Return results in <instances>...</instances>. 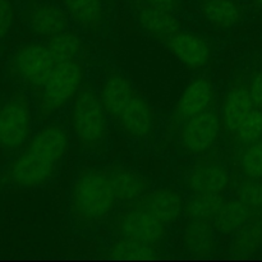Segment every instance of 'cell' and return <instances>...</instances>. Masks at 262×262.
I'll return each mask as SVG.
<instances>
[{"label": "cell", "instance_id": "6da1fadb", "mask_svg": "<svg viewBox=\"0 0 262 262\" xmlns=\"http://www.w3.org/2000/svg\"><path fill=\"white\" fill-rule=\"evenodd\" d=\"M68 148V130L61 124L46 125L12 164L10 181L23 188L46 183L56 173Z\"/></svg>", "mask_w": 262, "mask_h": 262}, {"label": "cell", "instance_id": "7a4b0ae2", "mask_svg": "<svg viewBox=\"0 0 262 262\" xmlns=\"http://www.w3.org/2000/svg\"><path fill=\"white\" fill-rule=\"evenodd\" d=\"M101 100L109 118L133 138H146L152 133L154 113L133 84L122 74H112L104 82Z\"/></svg>", "mask_w": 262, "mask_h": 262}, {"label": "cell", "instance_id": "3957f363", "mask_svg": "<svg viewBox=\"0 0 262 262\" xmlns=\"http://www.w3.org/2000/svg\"><path fill=\"white\" fill-rule=\"evenodd\" d=\"M71 201L74 214L84 222H101L109 217L118 204L109 171H82L73 184Z\"/></svg>", "mask_w": 262, "mask_h": 262}, {"label": "cell", "instance_id": "277c9868", "mask_svg": "<svg viewBox=\"0 0 262 262\" xmlns=\"http://www.w3.org/2000/svg\"><path fill=\"white\" fill-rule=\"evenodd\" d=\"M109 115L101 96L94 90H81L72 107V128L79 145L87 151H95L104 145L109 132Z\"/></svg>", "mask_w": 262, "mask_h": 262}, {"label": "cell", "instance_id": "5b68a950", "mask_svg": "<svg viewBox=\"0 0 262 262\" xmlns=\"http://www.w3.org/2000/svg\"><path fill=\"white\" fill-rule=\"evenodd\" d=\"M86 76V68L79 60L61 61L55 66L50 77L42 86L41 109L46 114H53L63 109L81 91Z\"/></svg>", "mask_w": 262, "mask_h": 262}, {"label": "cell", "instance_id": "8992f818", "mask_svg": "<svg viewBox=\"0 0 262 262\" xmlns=\"http://www.w3.org/2000/svg\"><path fill=\"white\" fill-rule=\"evenodd\" d=\"M56 63L48 45L31 42L22 46L13 56V71L15 77L30 86L42 87Z\"/></svg>", "mask_w": 262, "mask_h": 262}, {"label": "cell", "instance_id": "52a82bcc", "mask_svg": "<svg viewBox=\"0 0 262 262\" xmlns=\"http://www.w3.org/2000/svg\"><path fill=\"white\" fill-rule=\"evenodd\" d=\"M168 225L137 205L119 217L117 223L118 238L159 246L165 238Z\"/></svg>", "mask_w": 262, "mask_h": 262}, {"label": "cell", "instance_id": "ba28073f", "mask_svg": "<svg viewBox=\"0 0 262 262\" xmlns=\"http://www.w3.org/2000/svg\"><path fill=\"white\" fill-rule=\"evenodd\" d=\"M32 115L23 100L13 99L0 107V145L8 151L22 147L28 141Z\"/></svg>", "mask_w": 262, "mask_h": 262}, {"label": "cell", "instance_id": "9c48e42d", "mask_svg": "<svg viewBox=\"0 0 262 262\" xmlns=\"http://www.w3.org/2000/svg\"><path fill=\"white\" fill-rule=\"evenodd\" d=\"M222 122L211 110L201 113L184 122L181 133L182 146L189 154H204L216 143Z\"/></svg>", "mask_w": 262, "mask_h": 262}, {"label": "cell", "instance_id": "30bf717a", "mask_svg": "<svg viewBox=\"0 0 262 262\" xmlns=\"http://www.w3.org/2000/svg\"><path fill=\"white\" fill-rule=\"evenodd\" d=\"M170 53L179 61L191 68H201L211 59L209 43L194 33L178 31L166 40Z\"/></svg>", "mask_w": 262, "mask_h": 262}, {"label": "cell", "instance_id": "8fae6325", "mask_svg": "<svg viewBox=\"0 0 262 262\" xmlns=\"http://www.w3.org/2000/svg\"><path fill=\"white\" fill-rule=\"evenodd\" d=\"M28 27L41 37L51 38L68 30L69 15L64 8L53 3H40L31 8L27 17Z\"/></svg>", "mask_w": 262, "mask_h": 262}, {"label": "cell", "instance_id": "7c38bea8", "mask_svg": "<svg viewBox=\"0 0 262 262\" xmlns=\"http://www.w3.org/2000/svg\"><path fill=\"white\" fill-rule=\"evenodd\" d=\"M214 84L206 77L196 79L187 86L176 106V117L181 122L191 119L209 110L214 100Z\"/></svg>", "mask_w": 262, "mask_h": 262}, {"label": "cell", "instance_id": "4fadbf2b", "mask_svg": "<svg viewBox=\"0 0 262 262\" xmlns=\"http://www.w3.org/2000/svg\"><path fill=\"white\" fill-rule=\"evenodd\" d=\"M138 205L166 225L176 223L184 211L182 196L173 188H159L146 193Z\"/></svg>", "mask_w": 262, "mask_h": 262}, {"label": "cell", "instance_id": "5bb4252c", "mask_svg": "<svg viewBox=\"0 0 262 262\" xmlns=\"http://www.w3.org/2000/svg\"><path fill=\"white\" fill-rule=\"evenodd\" d=\"M186 183L192 193L210 192L223 194L229 188L230 174L222 164H202L189 171Z\"/></svg>", "mask_w": 262, "mask_h": 262}, {"label": "cell", "instance_id": "9a60e30c", "mask_svg": "<svg viewBox=\"0 0 262 262\" xmlns=\"http://www.w3.org/2000/svg\"><path fill=\"white\" fill-rule=\"evenodd\" d=\"M260 216V211H256L239 199L228 200L223 202L219 212L214 219V225L219 232L225 234H235L248 222Z\"/></svg>", "mask_w": 262, "mask_h": 262}, {"label": "cell", "instance_id": "2e32d148", "mask_svg": "<svg viewBox=\"0 0 262 262\" xmlns=\"http://www.w3.org/2000/svg\"><path fill=\"white\" fill-rule=\"evenodd\" d=\"M118 202H129L141 200L148 191V182L145 177L128 169L118 168L109 170Z\"/></svg>", "mask_w": 262, "mask_h": 262}, {"label": "cell", "instance_id": "e0dca14e", "mask_svg": "<svg viewBox=\"0 0 262 262\" xmlns=\"http://www.w3.org/2000/svg\"><path fill=\"white\" fill-rule=\"evenodd\" d=\"M137 18L141 27L154 37L168 40L179 31V20L174 12L145 5L138 10Z\"/></svg>", "mask_w": 262, "mask_h": 262}, {"label": "cell", "instance_id": "ac0fdd59", "mask_svg": "<svg viewBox=\"0 0 262 262\" xmlns=\"http://www.w3.org/2000/svg\"><path fill=\"white\" fill-rule=\"evenodd\" d=\"M255 107L248 89L234 87L228 92L223 104V122L225 128L234 135L246 117Z\"/></svg>", "mask_w": 262, "mask_h": 262}, {"label": "cell", "instance_id": "d6986e66", "mask_svg": "<svg viewBox=\"0 0 262 262\" xmlns=\"http://www.w3.org/2000/svg\"><path fill=\"white\" fill-rule=\"evenodd\" d=\"M215 225L211 220L189 219L184 230L186 248L196 255H210L216 250Z\"/></svg>", "mask_w": 262, "mask_h": 262}, {"label": "cell", "instance_id": "ffe728a7", "mask_svg": "<svg viewBox=\"0 0 262 262\" xmlns=\"http://www.w3.org/2000/svg\"><path fill=\"white\" fill-rule=\"evenodd\" d=\"M199 9L205 19L222 28L233 27L242 19V9L235 0H200Z\"/></svg>", "mask_w": 262, "mask_h": 262}, {"label": "cell", "instance_id": "44dd1931", "mask_svg": "<svg viewBox=\"0 0 262 262\" xmlns=\"http://www.w3.org/2000/svg\"><path fill=\"white\" fill-rule=\"evenodd\" d=\"M69 17L87 30H95L105 19L104 0H63Z\"/></svg>", "mask_w": 262, "mask_h": 262}, {"label": "cell", "instance_id": "7402d4cb", "mask_svg": "<svg viewBox=\"0 0 262 262\" xmlns=\"http://www.w3.org/2000/svg\"><path fill=\"white\" fill-rule=\"evenodd\" d=\"M224 202L222 193L199 192L192 196L184 204V214L188 219L214 220Z\"/></svg>", "mask_w": 262, "mask_h": 262}, {"label": "cell", "instance_id": "603a6c76", "mask_svg": "<svg viewBox=\"0 0 262 262\" xmlns=\"http://www.w3.org/2000/svg\"><path fill=\"white\" fill-rule=\"evenodd\" d=\"M261 247L262 217L256 216L235 233L232 243V252L235 255H252Z\"/></svg>", "mask_w": 262, "mask_h": 262}, {"label": "cell", "instance_id": "cb8c5ba5", "mask_svg": "<svg viewBox=\"0 0 262 262\" xmlns=\"http://www.w3.org/2000/svg\"><path fill=\"white\" fill-rule=\"evenodd\" d=\"M48 48L55 63L72 60L82 50V40L74 31H64L54 37L49 38Z\"/></svg>", "mask_w": 262, "mask_h": 262}, {"label": "cell", "instance_id": "d4e9b609", "mask_svg": "<svg viewBox=\"0 0 262 262\" xmlns=\"http://www.w3.org/2000/svg\"><path fill=\"white\" fill-rule=\"evenodd\" d=\"M109 255L118 258H152L159 255V247L148 243L118 238L109 247Z\"/></svg>", "mask_w": 262, "mask_h": 262}, {"label": "cell", "instance_id": "484cf974", "mask_svg": "<svg viewBox=\"0 0 262 262\" xmlns=\"http://www.w3.org/2000/svg\"><path fill=\"white\" fill-rule=\"evenodd\" d=\"M238 142L243 146H250L262 140V110L253 107L250 114L243 119L238 129L234 132Z\"/></svg>", "mask_w": 262, "mask_h": 262}, {"label": "cell", "instance_id": "4316f807", "mask_svg": "<svg viewBox=\"0 0 262 262\" xmlns=\"http://www.w3.org/2000/svg\"><path fill=\"white\" fill-rule=\"evenodd\" d=\"M241 169L248 179L262 181V140L247 146L241 158Z\"/></svg>", "mask_w": 262, "mask_h": 262}, {"label": "cell", "instance_id": "83f0119b", "mask_svg": "<svg viewBox=\"0 0 262 262\" xmlns=\"http://www.w3.org/2000/svg\"><path fill=\"white\" fill-rule=\"evenodd\" d=\"M237 199L247 204L256 211H262V181L248 179L237 187Z\"/></svg>", "mask_w": 262, "mask_h": 262}, {"label": "cell", "instance_id": "f1b7e54d", "mask_svg": "<svg viewBox=\"0 0 262 262\" xmlns=\"http://www.w3.org/2000/svg\"><path fill=\"white\" fill-rule=\"evenodd\" d=\"M14 20V10L10 0H0V40L7 37Z\"/></svg>", "mask_w": 262, "mask_h": 262}, {"label": "cell", "instance_id": "f546056e", "mask_svg": "<svg viewBox=\"0 0 262 262\" xmlns=\"http://www.w3.org/2000/svg\"><path fill=\"white\" fill-rule=\"evenodd\" d=\"M255 107L262 110V71L255 76V78L251 82V86L248 89Z\"/></svg>", "mask_w": 262, "mask_h": 262}, {"label": "cell", "instance_id": "4dcf8cb0", "mask_svg": "<svg viewBox=\"0 0 262 262\" xmlns=\"http://www.w3.org/2000/svg\"><path fill=\"white\" fill-rule=\"evenodd\" d=\"M145 5L152 8H159V9L169 10L174 12L179 9V0H143Z\"/></svg>", "mask_w": 262, "mask_h": 262}, {"label": "cell", "instance_id": "1f68e13d", "mask_svg": "<svg viewBox=\"0 0 262 262\" xmlns=\"http://www.w3.org/2000/svg\"><path fill=\"white\" fill-rule=\"evenodd\" d=\"M253 3H255L258 8H262V0H253Z\"/></svg>", "mask_w": 262, "mask_h": 262}]
</instances>
